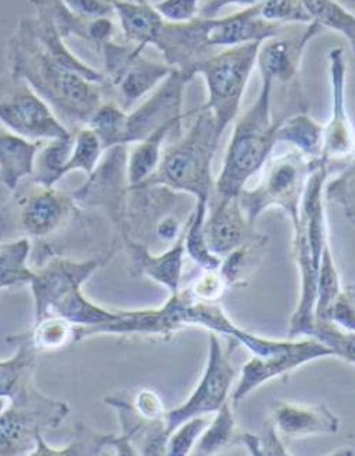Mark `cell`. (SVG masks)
Wrapping results in <instances>:
<instances>
[{"instance_id": "37", "label": "cell", "mask_w": 355, "mask_h": 456, "mask_svg": "<svg viewBox=\"0 0 355 456\" xmlns=\"http://www.w3.org/2000/svg\"><path fill=\"white\" fill-rule=\"evenodd\" d=\"M325 198L338 205L345 218L355 225V154L343 166L335 180L326 183Z\"/></svg>"}, {"instance_id": "23", "label": "cell", "mask_w": 355, "mask_h": 456, "mask_svg": "<svg viewBox=\"0 0 355 456\" xmlns=\"http://www.w3.org/2000/svg\"><path fill=\"white\" fill-rule=\"evenodd\" d=\"M41 143L19 136L0 125V180L7 190L16 191L24 178L31 177Z\"/></svg>"}, {"instance_id": "43", "label": "cell", "mask_w": 355, "mask_h": 456, "mask_svg": "<svg viewBox=\"0 0 355 456\" xmlns=\"http://www.w3.org/2000/svg\"><path fill=\"white\" fill-rule=\"evenodd\" d=\"M186 289H190V293L198 300L214 303V301L222 300V297L224 296L229 287L217 269L203 270L202 274L190 281Z\"/></svg>"}, {"instance_id": "47", "label": "cell", "mask_w": 355, "mask_h": 456, "mask_svg": "<svg viewBox=\"0 0 355 456\" xmlns=\"http://www.w3.org/2000/svg\"><path fill=\"white\" fill-rule=\"evenodd\" d=\"M261 0H200L198 16L200 18H219L220 12L229 6L251 7L257 6Z\"/></svg>"}, {"instance_id": "10", "label": "cell", "mask_w": 355, "mask_h": 456, "mask_svg": "<svg viewBox=\"0 0 355 456\" xmlns=\"http://www.w3.org/2000/svg\"><path fill=\"white\" fill-rule=\"evenodd\" d=\"M0 125L33 142L64 137L71 132L44 99L14 77L0 81Z\"/></svg>"}, {"instance_id": "1", "label": "cell", "mask_w": 355, "mask_h": 456, "mask_svg": "<svg viewBox=\"0 0 355 456\" xmlns=\"http://www.w3.org/2000/svg\"><path fill=\"white\" fill-rule=\"evenodd\" d=\"M31 4L36 16L21 19L9 41L12 77L44 99L65 126H85L105 101L103 74L67 47L44 2Z\"/></svg>"}, {"instance_id": "3", "label": "cell", "mask_w": 355, "mask_h": 456, "mask_svg": "<svg viewBox=\"0 0 355 456\" xmlns=\"http://www.w3.org/2000/svg\"><path fill=\"white\" fill-rule=\"evenodd\" d=\"M106 259L74 260L54 256L36 270L30 281L34 298V322L58 315L75 327H96L112 322L117 311L106 310L85 297L82 287Z\"/></svg>"}, {"instance_id": "35", "label": "cell", "mask_w": 355, "mask_h": 456, "mask_svg": "<svg viewBox=\"0 0 355 456\" xmlns=\"http://www.w3.org/2000/svg\"><path fill=\"white\" fill-rule=\"evenodd\" d=\"M75 325L58 315H48L34 322L33 344L38 352H58L74 342Z\"/></svg>"}, {"instance_id": "33", "label": "cell", "mask_w": 355, "mask_h": 456, "mask_svg": "<svg viewBox=\"0 0 355 456\" xmlns=\"http://www.w3.org/2000/svg\"><path fill=\"white\" fill-rule=\"evenodd\" d=\"M125 116L123 110L112 99H106L91 116L86 126L95 132L105 151L116 146H125Z\"/></svg>"}, {"instance_id": "9", "label": "cell", "mask_w": 355, "mask_h": 456, "mask_svg": "<svg viewBox=\"0 0 355 456\" xmlns=\"http://www.w3.org/2000/svg\"><path fill=\"white\" fill-rule=\"evenodd\" d=\"M229 341L230 345L224 349L217 334L209 332L206 368L199 383L183 404L165 412L168 436L186 419L216 412L229 400L231 387L238 376L231 359V351L238 342L231 338H229Z\"/></svg>"}, {"instance_id": "17", "label": "cell", "mask_w": 355, "mask_h": 456, "mask_svg": "<svg viewBox=\"0 0 355 456\" xmlns=\"http://www.w3.org/2000/svg\"><path fill=\"white\" fill-rule=\"evenodd\" d=\"M75 207L71 194L34 184L33 190L17 200L16 224L28 238H47L65 226Z\"/></svg>"}, {"instance_id": "48", "label": "cell", "mask_w": 355, "mask_h": 456, "mask_svg": "<svg viewBox=\"0 0 355 456\" xmlns=\"http://www.w3.org/2000/svg\"><path fill=\"white\" fill-rule=\"evenodd\" d=\"M330 455H355V450L351 446H342V448L333 451Z\"/></svg>"}, {"instance_id": "28", "label": "cell", "mask_w": 355, "mask_h": 456, "mask_svg": "<svg viewBox=\"0 0 355 456\" xmlns=\"http://www.w3.org/2000/svg\"><path fill=\"white\" fill-rule=\"evenodd\" d=\"M267 243V236L258 233L255 238L224 256L219 272L227 287H241L250 281L253 273L261 266V255Z\"/></svg>"}, {"instance_id": "18", "label": "cell", "mask_w": 355, "mask_h": 456, "mask_svg": "<svg viewBox=\"0 0 355 456\" xmlns=\"http://www.w3.org/2000/svg\"><path fill=\"white\" fill-rule=\"evenodd\" d=\"M205 235L210 250L223 259L224 256L247 243L258 233L254 231V225L241 209L237 197L217 195L214 201L210 198Z\"/></svg>"}, {"instance_id": "22", "label": "cell", "mask_w": 355, "mask_h": 456, "mask_svg": "<svg viewBox=\"0 0 355 456\" xmlns=\"http://www.w3.org/2000/svg\"><path fill=\"white\" fill-rule=\"evenodd\" d=\"M125 43L146 50L154 45L159 28L163 26V14L154 4L135 0H110Z\"/></svg>"}, {"instance_id": "7", "label": "cell", "mask_w": 355, "mask_h": 456, "mask_svg": "<svg viewBox=\"0 0 355 456\" xmlns=\"http://www.w3.org/2000/svg\"><path fill=\"white\" fill-rule=\"evenodd\" d=\"M69 411L65 403L48 399L28 381L0 414V456L30 455L38 434L57 428Z\"/></svg>"}, {"instance_id": "39", "label": "cell", "mask_w": 355, "mask_h": 456, "mask_svg": "<svg viewBox=\"0 0 355 456\" xmlns=\"http://www.w3.org/2000/svg\"><path fill=\"white\" fill-rule=\"evenodd\" d=\"M261 16L277 24H308L311 18L303 0H261Z\"/></svg>"}, {"instance_id": "26", "label": "cell", "mask_w": 355, "mask_h": 456, "mask_svg": "<svg viewBox=\"0 0 355 456\" xmlns=\"http://www.w3.org/2000/svg\"><path fill=\"white\" fill-rule=\"evenodd\" d=\"M72 144H74L72 129L67 136L45 140L41 143L34 159L33 173H31L34 184L55 187L58 181L67 175L65 168L71 157Z\"/></svg>"}, {"instance_id": "21", "label": "cell", "mask_w": 355, "mask_h": 456, "mask_svg": "<svg viewBox=\"0 0 355 456\" xmlns=\"http://www.w3.org/2000/svg\"><path fill=\"white\" fill-rule=\"evenodd\" d=\"M185 225L182 233L175 242L159 255L149 252L144 243L125 238V250L129 253L133 266L137 272L161 284L169 294L176 293L182 287L183 256H185Z\"/></svg>"}, {"instance_id": "12", "label": "cell", "mask_w": 355, "mask_h": 456, "mask_svg": "<svg viewBox=\"0 0 355 456\" xmlns=\"http://www.w3.org/2000/svg\"><path fill=\"white\" fill-rule=\"evenodd\" d=\"M321 31L323 28L315 21L287 24L279 35L262 41L257 58L261 79L270 82L272 86L301 89V64L304 50Z\"/></svg>"}, {"instance_id": "27", "label": "cell", "mask_w": 355, "mask_h": 456, "mask_svg": "<svg viewBox=\"0 0 355 456\" xmlns=\"http://www.w3.org/2000/svg\"><path fill=\"white\" fill-rule=\"evenodd\" d=\"M325 126L313 119L308 110L287 116L278 129L277 140L289 143L309 159H320Z\"/></svg>"}, {"instance_id": "42", "label": "cell", "mask_w": 355, "mask_h": 456, "mask_svg": "<svg viewBox=\"0 0 355 456\" xmlns=\"http://www.w3.org/2000/svg\"><path fill=\"white\" fill-rule=\"evenodd\" d=\"M323 321H330L340 330L355 334V283L340 289Z\"/></svg>"}, {"instance_id": "32", "label": "cell", "mask_w": 355, "mask_h": 456, "mask_svg": "<svg viewBox=\"0 0 355 456\" xmlns=\"http://www.w3.org/2000/svg\"><path fill=\"white\" fill-rule=\"evenodd\" d=\"M306 11L323 30L335 31L349 41L355 54V14L347 11L335 0H303Z\"/></svg>"}, {"instance_id": "49", "label": "cell", "mask_w": 355, "mask_h": 456, "mask_svg": "<svg viewBox=\"0 0 355 456\" xmlns=\"http://www.w3.org/2000/svg\"><path fill=\"white\" fill-rule=\"evenodd\" d=\"M335 2H337L338 4H342L347 11L355 14V0H335Z\"/></svg>"}, {"instance_id": "16", "label": "cell", "mask_w": 355, "mask_h": 456, "mask_svg": "<svg viewBox=\"0 0 355 456\" xmlns=\"http://www.w3.org/2000/svg\"><path fill=\"white\" fill-rule=\"evenodd\" d=\"M332 82V118L325 126L320 159L326 163L344 166L355 154V129L347 110V60L344 48L335 47L328 53Z\"/></svg>"}, {"instance_id": "13", "label": "cell", "mask_w": 355, "mask_h": 456, "mask_svg": "<svg viewBox=\"0 0 355 456\" xmlns=\"http://www.w3.org/2000/svg\"><path fill=\"white\" fill-rule=\"evenodd\" d=\"M335 356L332 349L321 344L316 338L308 339H287L282 349L270 356H254L244 364L240 371V379L237 381L236 388L231 393V403L243 402L247 395L255 392L258 387L267 381L274 380L285 373H291L309 362Z\"/></svg>"}, {"instance_id": "36", "label": "cell", "mask_w": 355, "mask_h": 456, "mask_svg": "<svg viewBox=\"0 0 355 456\" xmlns=\"http://www.w3.org/2000/svg\"><path fill=\"white\" fill-rule=\"evenodd\" d=\"M342 289L340 273L335 266L332 246L328 243L321 255L318 273V300H316V320H325L328 308Z\"/></svg>"}, {"instance_id": "20", "label": "cell", "mask_w": 355, "mask_h": 456, "mask_svg": "<svg viewBox=\"0 0 355 456\" xmlns=\"http://www.w3.org/2000/svg\"><path fill=\"white\" fill-rule=\"evenodd\" d=\"M268 419L272 422L284 441L306 436H332L337 434L340 428V419L325 404L274 402L272 414Z\"/></svg>"}, {"instance_id": "46", "label": "cell", "mask_w": 355, "mask_h": 456, "mask_svg": "<svg viewBox=\"0 0 355 456\" xmlns=\"http://www.w3.org/2000/svg\"><path fill=\"white\" fill-rule=\"evenodd\" d=\"M200 0H159L154 4L164 19L171 21H182L198 16Z\"/></svg>"}, {"instance_id": "5", "label": "cell", "mask_w": 355, "mask_h": 456, "mask_svg": "<svg viewBox=\"0 0 355 456\" xmlns=\"http://www.w3.org/2000/svg\"><path fill=\"white\" fill-rule=\"evenodd\" d=\"M319 163L320 159H309L296 149L274 159L270 157L262 167L264 173L260 183L251 190L244 188L237 195L248 221L255 225L260 215L268 208H281L292 228L298 225L304 188Z\"/></svg>"}, {"instance_id": "6", "label": "cell", "mask_w": 355, "mask_h": 456, "mask_svg": "<svg viewBox=\"0 0 355 456\" xmlns=\"http://www.w3.org/2000/svg\"><path fill=\"white\" fill-rule=\"evenodd\" d=\"M261 43L224 48L207 58L198 69L206 84L207 110L214 113L217 129L224 134L240 112L241 101L254 69Z\"/></svg>"}, {"instance_id": "2", "label": "cell", "mask_w": 355, "mask_h": 456, "mask_svg": "<svg viewBox=\"0 0 355 456\" xmlns=\"http://www.w3.org/2000/svg\"><path fill=\"white\" fill-rule=\"evenodd\" d=\"M222 137L214 113L203 105L190 130L164 147L156 173L137 190L163 187L209 204L216 181L212 164Z\"/></svg>"}, {"instance_id": "45", "label": "cell", "mask_w": 355, "mask_h": 456, "mask_svg": "<svg viewBox=\"0 0 355 456\" xmlns=\"http://www.w3.org/2000/svg\"><path fill=\"white\" fill-rule=\"evenodd\" d=\"M132 404L142 419H149V421L165 419L166 411L164 409L163 400L156 392H152L149 388H142L140 392L135 393Z\"/></svg>"}, {"instance_id": "24", "label": "cell", "mask_w": 355, "mask_h": 456, "mask_svg": "<svg viewBox=\"0 0 355 456\" xmlns=\"http://www.w3.org/2000/svg\"><path fill=\"white\" fill-rule=\"evenodd\" d=\"M181 123H168L137 143L130 144L125 157V177L129 191L137 190L151 178L158 168L164 143L173 132H181Z\"/></svg>"}, {"instance_id": "29", "label": "cell", "mask_w": 355, "mask_h": 456, "mask_svg": "<svg viewBox=\"0 0 355 456\" xmlns=\"http://www.w3.org/2000/svg\"><path fill=\"white\" fill-rule=\"evenodd\" d=\"M206 202L195 201L192 212L185 222V253H188L192 262L197 263L202 270H217L222 265V257L214 255L207 246L205 235V221H206Z\"/></svg>"}, {"instance_id": "31", "label": "cell", "mask_w": 355, "mask_h": 456, "mask_svg": "<svg viewBox=\"0 0 355 456\" xmlns=\"http://www.w3.org/2000/svg\"><path fill=\"white\" fill-rule=\"evenodd\" d=\"M214 419L198 439L197 445L192 450L193 455H214L224 446L234 443L237 436V422L234 419L233 403L227 400L216 412Z\"/></svg>"}, {"instance_id": "40", "label": "cell", "mask_w": 355, "mask_h": 456, "mask_svg": "<svg viewBox=\"0 0 355 456\" xmlns=\"http://www.w3.org/2000/svg\"><path fill=\"white\" fill-rule=\"evenodd\" d=\"M209 422L210 419H207L206 416L193 417V419H186L181 426L176 427L171 436H168L166 455L186 456L192 453L198 439L202 436Z\"/></svg>"}, {"instance_id": "19", "label": "cell", "mask_w": 355, "mask_h": 456, "mask_svg": "<svg viewBox=\"0 0 355 456\" xmlns=\"http://www.w3.org/2000/svg\"><path fill=\"white\" fill-rule=\"evenodd\" d=\"M287 24H277L261 16L260 6L244 7L224 18L210 19V47L229 48L248 43H262L275 37Z\"/></svg>"}, {"instance_id": "41", "label": "cell", "mask_w": 355, "mask_h": 456, "mask_svg": "<svg viewBox=\"0 0 355 456\" xmlns=\"http://www.w3.org/2000/svg\"><path fill=\"white\" fill-rule=\"evenodd\" d=\"M234 443L243 444L251 455H289L285 448L284 438L278 434L272 422L267 419L262 436L237 433Z\"/></svg>"}, {"instance_id": "50", "label": "cell", "mask_w": 355, "mask_h": 456, "mask_svg": "<svg viewBox=\"0 0 355 456\" xmlns=\"http://www.w3.org/2000/svg\"><path fill=\"white\" fill-rule=\"evenodd\" d=\"M7 404H9V399L7 397H0V414L6 409Z\"/></svg>"}, {"instance_id": "15", "label": "cell", "mask_w": 355, "mask_h": 456, "mask_svg": "<svg viewBox=\"0 0 355 456\" xmlns=\"http://www.w3.org/2000/svg\"><path fill=\"white\" fill-rule=\"evenodd\" d=\"M190 79L173 72L137 108L125 116V146L137 143L168 123L182 122L183 95Z\"/></svg>"}, {"instance_id": "4", "label": "cell", "mask_w": 355, "mask_h": 456, "mask_svg": "<svg viewBox=\"0 0 355 456\" xmlns=\"http://www.w3.org/2000/svg\"><path fill=\"white\" fill-rule=\"evenodd\" d=\"M282 120L272 112V84L261 79L260 94L237 119L223 167L214 181L216 195L234 198L247 187L250 178L264 167L272 154Z\"/></svg>"}, {"instance_id": "11", "label": "cell", "mask_w": 355, "mask_h": 456, "mask_svg": "<svg viewBox=\"0 0 355 456\" xmlns=\"http://www.w3.org/2000/svg\"><path fill=\"white\" fill-rule=\"evenodd\" d=\"M127 146H116L105 151L95 171L78 190L72 191L75 204L101 207L110 216L123 239L127 238V195L125 177Z\"/></svg>"}, {"instance_id": "34", "label": "cell", "mask_w": 355, "mask_h": 456, "mask_svg": "<svg viewBox=\"0 0 355 456\" xmlns=\"http://www.w3.org/2000/svg\"><path fill=\"white\" fill-rule=\"evenodd\" d=\"M72 130H74V144H72L71 157L65 168V174L82 171L86 175H91L98 167L106 151L91 127L85 125Z\"/></svg>"}, {"instance_id": "25", "label": "cell", "mask_w": 355, "mask_h": 456, "mask_svg": "<svg viewBox=\"0 0 355 456\" xmlns=\"http://www.w3.org/2000/svg\"><path fill=\"white\" fill-rule=\"evenodd\" d=\"M7 344L16 347V354L0 361V397L11 399L26 383L33 380L38 351L33 344L31 330L6 338Z\"/></svg>"}, {"instance_id": "14", "label": "cell", "mask_w": 355, "mask_h": 456, "mask_svg": "<svg viewBox=\"0 0 355 456\" xmlns=\"http://www.w3.org/2000/svg\"><path fill=\"white\" fill-rule=\"evenodd\" d=\"M210 19L195 18L182 21H164L154 47L163 54L164 61L192 81L198 69L207 58L216 54L209 43Z\"/></svg>"}, {"instance_id": "30", "label": "cell", "mask_w": 355, "mask_h": 456, "mask_svg": "<svg viewBox=\"0 0 355 456\" xmlns=\"http://www.w3.org/2000/svg\"><path fill=\"white\" fill-rule=\"evenodd\" d=\"M31 240L28 236L0 243V289L30 284L34 270L28 267Z\"/></svg>"}, {"instance_id": "38", "label": "cell", "mask_w": 355, "mask_h": 456, "mask_svg": "<svg viewBox=\"0 0 355 456\" xmlns=\"http://www.w3.org/2000/svg\"><path fill=\"white\" fill-rule=\"evenodd\" d=\"M311 338H316L321 344L330 347L335 358L343 359L355 366L354 332H345L330 321L316 320Z\"/></svg>"}, {"instance_id": "8", "label": "cell", "mask_w": 355, "mask_h": 456, "mask_svg": "<svg viewBox=\"0 0 355 456\" xmlns=\"http://www.w3.org/2000/svg\"><path fill=\"white\" fill-rule=\"evenodd\" d=\"M99 54L103 61V88L112 89V101L127 112L173 72L165 61L146 57L142 48L130 43L106 41Z\"/></svg>"}, {"instance_id": "51", "label": "cell", "mask_w": 355, "mask_h": 456, "mask_svg": "<svg viewBox=\"0 0 355 456\" xmlns=\"http://www.w3.org/2000/svg\"><path fill=\"white\" fill-rule=\"evenodd\" d=\"M135 2H146V0H135Z\"/></svg>"}, {"instance_id": "44", "label": "cell", "mask_w": 355, "mask_h": 456, "mask_svg": "<svg viewBox=\"0 0 355 456\" xmlns=\"http://www.w3.org/2000/svg\"><path fill=\"white\" fill-rule=\"evenodd\" d=\"M61 4L74 16L85 19V20L112 18L115 14L110 0H61Z\"/></svg>"}]
</instances>
